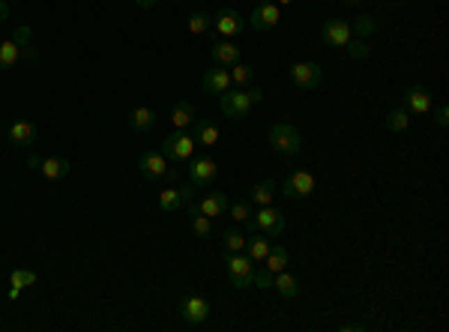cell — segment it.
Segmentation results:
<instances>
[{
	"instance_id": "9c48e42d",
	"label": "cell",
	"mask_w": 449,
	"mask_h": 332,
	"mask_svg": "<svg viewBox=\"0 0 449 332\" xmlns=\"http://www.w3.org/2000/svg\"><path fill=\"white\" fill-rule=\"evenodd\" d=\"M186 165H189V183H192L195 189H207V186L216 183V177H219L216 159H210V156H192Z\"/></svg>"
},
{
	"instance_id": "7c38bea8",
	"label": "cell",
	"mask_w": 449,
	"mask_h": 332,
	"mask_svg": "<svg viewBox=\"0 0 449 332\" xmlns=\"http://www.w3.org/2000/svg\"><path fill=\"white\" fill-rule=\"evenodd\" d=\"M243 27H246L243 15H239L237 9H231V6H222L216 13V18H213V30H216L219 36H225V39L239 36V33H243Z\"/></svg>"
},
{
	"instance_id": "e575fe53",
	"label": "cell",
	"mask_w": 449,
	"mask_h": 332,
	"mask_svg": "<svg viewBox=\"0 0 449 332\" xmlns=\"http://www.w3.org/2000/svg\"><path fill=\"white\" fill-rule=\"evenodd\" d=\"M246 234L243 230H225L222 234V246H225V251H243L246 248Z\"/></svg>"
},
{
	"instance_id": "d6986e66",
	"label": "cell",
	"mask_w": 449,
	"mask_h": 332,
	"mask_svg": "<svg viewBox=\"0 0 449 332\" xmlns=\"http://www.w3.org/2000/svg\"><path fill=\"white\" fill-rule=\"evenodd\" d=\"M192 138H195L198 147L213 150L219 144V126L216 123H207V120H195V123H192Z\"/></svg>"
},
{
	"instance_id": "e0dca14e",
	"label": "cell",
	"mask_w": 449,
	"mask_h": 332,
	"mask_svg": "<svg viewBox=\"0 0 449 332\" xmlns=\"http://www.w3.org/2000/svg\"><path fill=\"white\" fill-rule=\"evenodd\" d=\"M9 144L18 147V150H27V147H33L36 144V126L30 123V120H15L13 126H9Z\"/></svg>"
},
{
	"instance_id": "2e32d148",
	"label": "cell",
	"mask_w": 449,
	"mask_h": 332,
	"mask_svg": "<svg viewBox=\"0 0 449 332\" xmlns=\"http://www.w3.org/2000/svg\"><path fill=\"white\" fill-rule=\"evenodd\" d=\"M39 174H42L45 180H52V183H57V180H66L69 174H72V162H69L66 156L39 159Z\"/></svg>"
},
{
	"instance_id": "7402d4cb",
	"label": "cell",
	"mask_w": 449,
	"mask_h": 332,
	"mask_svg": "<svg viewBox=\"0 0 449 332\" xmlns=\"http://www.w3.org/2000/svg\"><path fill=\"white\" fill-rule=\"evenodd\" d=\"M36 278L39 276L33 273V269H13V273H9V299H18L24 287L36 285Z\"/></svg>"
},
{
	"instance_id": "30bf717a",
	"label": "cell",
	"mask_w": 449,
	"mask_h": 332,
	"mask_svg": "<svg viewBox=\"0 0 449 332\" xmlns=\"http://www.w3.org/2000/svg\"><path fill=\"white\" fill-rule=\"evenodd\" d=\"M315 186H317V180L308 171H294V174H287L282 180V195L287 200H303L315 192Z\"/></svg>"
},
{
	"instance_id": "d4e9b609",
	"label": "cell",
	"mask_w": 449,
	"mask_h": 332,
	"mask_svg": "<svg viewBox=\"0 0 449 332\" xmlns=\"http://www.w3.org/2000/svg\"><path fill=\"white\" fill-rule=\"evenodd\" d=\"M273 287L278 290V297H282V299H297V297H299V281H297V276L287 273V269L276 273Z\"/></svg>"
},
{
	"instance_id": "c3c4849f",
	"label": "cell",
	"mask_w": 449,
	"mask_h": 332,
	"mask_svg": "<svg viewBox=\"0 0 449 332\" xmlns=\"http://www.w3.org/2000/svg\"><path fill=\"white\" fill-rule=\"evenodd\" d=\"M261 3H276V0H261Z\"/></svg>"
},
{
	"instance_id": "f35d334b",
	"label": "cell",
	"mask_w": 449,
	"mask_h": 332,
	"mask_svg": "<svg viewBox=\"0 0 449 332\" xmlns=\"http://www.w3.org/2000/svg\"><path fill=\"white\" fill-rule=\"evenodd\" d=\"M9 39H13V42H15L18 48H27V45H30V39H33V30H30L27 24H22V27H18V30H15V33L9 36Z\"/></svg>"
},
{
	"instance_id": "681fc988",
	"label": "cell",
	"mask_w": 449,
	"mask_h": 332,
	"mask_svg": "<svg viewBox=\"0 0 449 332\" xmlns=\"http://www.w3.org/2000/svg\"><path fill=\"white\" fill-rule=\"evenodd\" d=\"M171 3H183V0H171Z\"/></svg>"
},
{
	"instance_id": "5b68a950",
	"label": "cell",
	"mask_w": 449,
	"mask_h": 332,
	"mask_svg": "<svg viewBox=\"0 0 449 332\" xmlns=\"http://www.w3.org/2000/svg\"><path fill=\"white\" fill-rule=\"evenodd\" d=\"M287 78H291V84L297 90L312 93V90H317L324 81V69H321V63H312V60H297V63L287 66Z\"/></svg>"
},
{
	"instance_id": "74e56055",
	"label": "cell",
	"mask_w": 449,
	"mask_h": 332,
	"mask_svg": "<svg viewBox=\"0 0 449 332\" xmlns=\"http://www.w3.org/2000/svg\"><path fill=\"white\" fill-rule=\"evenodd\" d=\"M273 273H267V269L261 267V269H255V276H252V285L258 287V290H269V287H273Z\"/></svg>"
},
{
	"instance_id": "60d3db41",
	"label": "cell",
	"mask_w": 449,
	"mask_h": 332,
	"mask_svg": "<svg viewBox=\"0 0 449 332\" xmlns=\"http://www.w3.org/2000/svg\"><path fill=\"white\" fill-rule=\"evenodd\" d=\"M180 198H183V204H189V200L195 198V186L192 183H183V186H180Z\"/></svg>"
},
{
	"instance_id": "f6af8a7d",
	"label": "cell",
	"mask_w": 449,
	"mask_h": 332,
	"mask_svg": "<svg viewBox=\"0 0 449 332\" xmlns=\"http://www.w3.org/2000/svg\"><path fill=\"white\" fill-rule=\"evenodd\" d=\"M338 3H345V6H363L365 0H338Z\"/></svg>"
},
{
	"instance_id": "8d00e7d4",
	"label": "cell",
	"mask_w": 449,
	"mask_h": 332,
	"mask_svg": "<svg viewBox=\"0 0 449 332\" xmlns=\"http://www.w3.org/2000/svg\"><path fill=\"white\" fill-rule=\"evenodd\" d=\"M228 216L239 221V225H246V221L252 219V207H249L246 200H237V204H228Z\"/></svg>"
},
{
	"instance_id": "cb8c5ba5",
	"label": "cell",
	"mask_w": 449,
	"mask_h": 332,
	"mask_svg": "<svg viewBox=\"0 0 449 332\" xmlns=\"http://www.w3.org/2000/svg\"><path fill=\"white\" fill-rule=\"evenodd\" d=\"M156 111L153 108H144V105H138L132 108V114H129V126L135 129V132H150V129L156 126Z\"/></svg>"
},
{
	"instance_id": "52a82bcc",
	"label": "cell",
	"mask_w": 449,
	"mask_h": 332,
	"mask_svg": "<svg viewBox=\"0 0 449 332\" xmlns=\"http://www.w3.org/2000/svg\"><path fill=\"white\" fill-rule=\"evenodd\" d=\"M195 147H198L195 138L189 135V132H183V129H174V132L162 141V153H165V159H168V162H177V165H186L189 159H192Z\"/></svg>"
},
{
	"instance_id": "4fadbf2b",
	"label": "cell",
	"mask_w": 449,
	"mask_h": 332,
	"mask_svg": "<svg viewBox=\"0 0 449 332\" xmlns=\"http://www.w3.org/2000/svg\"><path fill=\"white\" fill-rule=\"evenodd\" d=\"M402 105L411 111V114H419V117H425L428 111H432L434 105V99H432V90L423 87V84H413V87H407L404 90V96H402Z\"/></svg>"
},
{
	"instance_id": "d6a6232c",
	"label": "cell",
	"mask_w": 449,
	"mask_h": 332,
	"mask_svg": "<svg viewBox=\"0 0 449 332\" xmlns=\"http://www.w3.org/2000/svg\"><path fill=\"white\" fill-rule=\"evenodd\" d=\"M228 72H231V84H237V87H249L255 81V69L249 63H234Z\"/></svg>"
},
{
	"instance_id": "3957f363",
	"label": "cell",
	"mask_w": 449,
	"mask_h": 332,
	"mask_svg": "<svg viewBox=\"0 0 449 332\" xmlns=\"http://www.w3.org/2000/svg\"><path fill=\"white\" fill-rule=\"evenodd\" d=\"M267 144L273 147L278 156H297L299 150H303V135H299V129L291 123H276V126H269V132H267Z\"/></svg>"
},
{
	"instance_id": "5bb4252c",
	"label": "cell",
	"mask_w": 449,
	"mask_h": 332,
	"mask_svg": "<svg viewBox=\"0 0 449 332\" xmlns=\"http://www.w3.org/2000/svg\"><path fill=\"white\" fill-rule=\"evenodd\" d=\"M278 22H282V9H278V3H258L255 13L249 15V27L258 30V33L273 30Z\"/></svg>"
},
{
	"instance_id": "bcb514c9",
	"label": "cell",
	"mask_w": 449,
	"mask_h": 332,
	"mask_svg": "<svg viewBox=\"0 0 449 332\" xmlns=\"http://www.w3.org/2000/svg\"><path fill=\"white\" fill-rule=\"evenodd\" d=\"M27 165L33 168V171H39V156H30V159H27Z\"/></svg>"
},
{
	"instance_id": "7dc6e473",
	"label": "cell",
	"mask_w": 449,
	"mask_h": 332,
	"mask_svg": "<svg viewBox=\"0 0 449 332\" xmlns=\"http://www.w3.org/2000/svg\"><path fill=\"white\" fill-rule=\"evenodd\" d=\"M276 3H282V6H287V3H294V0H276Z\"/></svg>"
},
{
	"instance_id": "6da1fadb",
	"label": "cell",
	"mask_w": 449,
	"mask_h": 332,
	"mask_svg": "<svg viewBox=\"0 0 449 332\" xmlns=\"http://www.w3.org/2000/svg\"><path fill=\"white\" fill-rule=\"evenodd\" d=\"M258 102H264V87H234L219 96V111L228 120H246Z\"/></svg>"
},
{
	"instance_id": "d590c367",
	"label": "cell",
	"mask_w": 449,
	"mask_h": 332,
	"mask_svg": "<svg viewBox=\"0 0 449 332\" xmlns=\"http://www.w3.org/2000/svg\"><path fill=\"white\" fill-rule=\"evenodd\" d=\"M347 54H351V60H359V63H363V60H368L372 57V48L365 45V39H351V42H347Z\"/></svg>"
},
{
	"instance_id": "603a6c76",
	"label": "cell",
	"mask_w": 449,
	"mask_h": 332,
	"mask_svg": "<svg viewBox=\"0 0 449 332\" xmlns=\"http://www.w3.org/2000/svg\"><path fill=\"white\" fill-rule=\"evenodd\" d=\"M269 248H273V239L264 237V234H258V230H255V234L246 239V248H243V251L255 260V264H261V260L269 255Z\"/></svg>"
},
{
	"instance_id": "9a60e30c",
	"label": "cell",
	"mask_w": 449,
	"mask_h": 332,
	"mask_svg": "<svg viewBox=\"0 0 449 332\" xmlns=\"http://www.w3.org/2000/svg\"><path fill=\"white\" fill-rule=\"evenodd\" d=\"M231 72H228L225 66H213V69H207V72L201 75V90L210 96H222L225 90H231Z\"/></svg>"
},
{
	"instance_id": "f1b7e54d",
	"label": "cell",
	"mask_w": 449,
	"mask_h": 332,
	"mask_svg": "<svg viewBox=\"0 0 449 332\" xmlns=\"http://www.w3.org/2000/svg\"><path fill=\"white\" fill-rule=\"evenodd\" d=\"M192 123H195V108L189 102H177L174 111H171V126L186 132V129H192Z\"/></svg>"
},
{
	"instance_id": "44dd1931",
	"label": "cell",
	"mask_w": 449,
	"mask_h": 332,
	"mask_svg": "<svg viewBox=\"0 0 449 332\" xmlns=\"http://www.w3.org/2000/svg\"><path fill=\"white\" fill-rule=\"evenodd\" d=\"M189 228H192V234L201 237V239L213 237V219L204 216V213H198L195 200H189Z\"/></svg>"
},
{
	"instance_id": "836d02e7",
	"label": "cell",
	"mask_w": 449,
	"mask_h": 332,
	"mask_svg": "<svg viewBox=\"0 0 449 332\" xmlns=\"http://www.w3.org/2000/svg\"><path fill=\"white\" fill-rule=\"evenodd\" d=\"M351 30L359 36V39H365V36H372L375 30H377V18L375 15H359L356 22H351Z\"/></svg>"
},
{
	"instance_id": "83f0119b",
	"label": "cell",
	"mask_w": 449,
	"mask_h": 332,
	"mask_svg": "<svg viewBox=\"0 0 449 332\" xmlns=\"http://www.w3.org/2000/svg\"><path fill=\"white\" fill-rule=\"evenodd\" d=\"M273 195H276V183H273V180H258V183L252 186V192H249V198H252L258 207H269V204H273Z\"/></svg>"
},
{
	"instance_id": "ac0fdd59",
	"label": "cell",
	"mask_w": 449,
	"mask_h": 332,
	"mask_svg": "<svg viewBox=\"0 0 449 332\" xmlns=\"http://www.w3.org/2000/svg\"><path fill=\"white\" fill-rule=\"evenodd\" d=\"M210 57H213L216 66L231 69L234 63H239V48L231 42V39H216L213 48H210Z\"/></svg>"
},
{
	"instance_id": "4dcf8cb0",
	"label": "cell",
	"mask_w": 449,
	"mask_h": 332,
	"mask_svg": "<svg viewBox=\"0 0 449 332\" xmlns=\"http://www.w3.org/2000/svg\"><path fill=\"white\" fill-rule=\"evenodd\" d=\"M18 60H22V48H18L13 39H3V42H0V69H13V66H18Z\"/></svg>"
},
{
	"instance_id": "f546056e",
	"label": "cell",
	"mask_w": 449,
	"mask_h": 332,
	"mask_svg": "<svg viewBox=\"0 0 449 332\" xmlns=\"http://www.w3.org/2000/svg\"><path fill=\"white\" fill-rule=\"evenodd\" d=\"M186 27H189V33H192V36H204V33H210V30H213V15L204 13V9H198V13L189 15Z\"/></svg>"
},
{
	"instance_id": "484cf974",
	"label": "cell",
	"mask_w": 449,
	"mask_h": 332,
	"mask_svg": "<svg viewBox=\"0 0 449 332\" xmlns=\"http://www.w3.org/2000/svg\"><path fill=\"white\" fill-rule=\"evenodd\" d=\"M287 260H291V255H287L285 246H273L269 248V255L261 260V267L267 269V273H282V269H287Z\"/></svg>"
},
{
	"instance_id": "ba28073f",
	"label": "cell",
	"mask_w": 449,
	"mask_h": 332,
	"mask_svg": "<svg viewBox=\"0 0 449 332\" xmlns=\"http://www.w3.org/2000/svg\"><path fill=\"white\" fill-rule=\"evenodd\" d=\"M252 225H255L258 234H264L269 239H278L285 234L287 221H285V216L278 213L273 204H269V207H258V213H252Z\"/></svg>"
},
{
	"instance_id": "ffe728a7",
	"label": "cell",
	"mask_w": 449,
	"mask_h": 332,
	"mask_svg": "<svg viewBox=\"0 0 449 332\" xmlns=\"http://www.w3.org/2000/svg\"><path fill=\"white\" fill-rule=\"evenodd\" d=\"M198 213H204V216H222V213H228V195L225 192H210V195H204L201 200H198Z\"/></svg>"
},
{
	"instance_id": "8fae6325",
	"label": "cell",
	"mask_w": 449,
	"mask_h": 332,
	"mask_svg": "<svg viewBox=\"0 0 449 332\" xmlns=\"http://www.w3.org/2000/svg\"><path fill=\"white\" fill-rule=\"evenodd\" d=\"M351 39H354V30H351V22H345V18H326V22L321 24V42L324 45L345 48Z\"/></svg>"
},
{
	"instance_id": "4316f807",
	"label": "cell",
	"mask_w": 449,
	"mask_h": 332,
	"mask_svg": "<svg viewBox=\"0 0 449 332\" xmlns=\"http://www.w3.org/2000/svg\"><path fill=\"white\" fill-rule=\"evenodd\" d=\"M384 126L389 129V132H407V129H411V111H407L404 105L393 108V111H389V114H386Z\"/></svg>"
},
{
	"instance_id": "7a4b0ae2",
	"label": "cell",
	"mask_w": 449,
	"mask_h": 332,
	"mask_svg": "<svg viewBox=\"0 0 449 332\" xmlns=\"http://www.w3.org/2000/svg\"><path fill=\"white\" fill-rule=\"evenodd\" d=\"M222 264L228 269V278L237 290L252 287V276H255V260L243 255V251H222Z\"/></svg>"
},
{
	"instance_id": "8992f818",
	"label": "cell",
	"mask_w": 449,
	"mask_h": 332,
	"mask_svg": "<svg viewBox=\"0 0 449 332\" xmlns=\"http://www.w3.org/2000/svg\"><path fill=\"white\" fill-rule=\"evenodd\" d=\"M180 320L189 326H204L210 315H213V306H210V299L201 297V294H186V297H180Z\"/></svg>"
},
{
	"instance_id": "7bdbcfd3",
	"label": "cell",
	"mask_w": 449,
	"mask_h": 332,
	"mask_svg": "<svg viewBox=\"0 0 449 332\" xmlns=\"http://www.w3.org/2000/svg\"><path fill=\"white\" fill-rule=\"evenodd\" d=\"M363 329H365L363 324H345L342 326V332H363Z\"/></svg>"
},
{
	"instance_id": "277c9868",
	"label": "cell",
	"mask_w": 449,
	"mask_h": 332,
	"mask_svg": "<svg viewBox=\"0 0 449 332\" xmlns=\"http://www.w3.org/2000/svg\"><path fill=\"white\" fill-rule=\"evenodd\" d=\"M138 171H141V177L150 180V183H156V180H177V171L171 168L162 150H144L138 156Z\"/></svg>"
},
{
	"instance_id": "b9f144b4",
	"label": "cell",
	"mask_w": 449,
	"mask_h": 332,
	"mask_svg": "<svg viewBox=\"0 0 449 332\" xmlns=\"http://www.w3.org/2000/svg\"><path fill=\"white\" fill-rule=\"evenodd\" d=\"M6 18H9V3H6V0H0V24H3Z\"/></svg>"
},
{
	"instance_id": "ee69618b",
	"label": "cell",
	"mask_w": 449,
	"mask_h": 332,
	"mask_svg": "<svg viewBox=\"0 0 449 332\" xmlns=\"http://www.w3.org/2000/svg\"><path fill=\"white\" fill-rule=\"evenodd\" d=\"M135 6L138 9H150V6H156V0H135Z\"/></svg>"
},
{
	"instance_id": "1f68e13d",
	"label": "cell",
	"mask_w": 449,
	"mask_h": 332,
	"mask_svg": "<svg viewBox=\"0 0 449 332\" xmlns=\"http://www.w3.org/2000/svg\"><path fill=\"white\" fill-rule=\"evenodd\" d=\"M180 207H186L183 204V198H180V189H162V192H159V210H162V213H177Z\"/></svg>"
},
{
	"instance_id": "ab89813d",
	"label": "cell",
	"mask_w": 449,
	"mask_h": 332,
	"mask_svg": "<svg viewBox=\"0 0 449 332\" xmlns=\"http://www.w3.org/2000/svg\"><path fill=\"white\" fill-rule=\"evenodd\" d=\"M434 123L441 126V129H446V123H449V108L446 105H437L434 108Z\"/></svg>"
}]
</instances>
